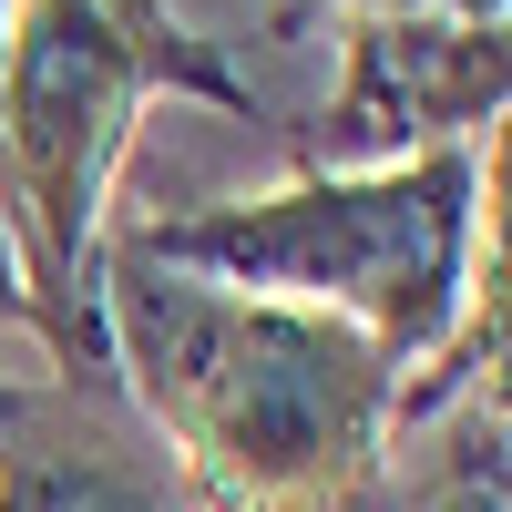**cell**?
<instances>
[{"label":"cell","mask_w":512,"mask_h":512,"mask_svg":"<svg viewBox=\"0 0 512 512\" xmlns=\"http://www.w3.org/2000/svg\"><path fill=\"white\" fill-rule=\"evenodd\" d=\"M512 93L502 21H441V11H359L338 31V93L318 123H297L308 175L410 164L441 144H482Z\"/></svg>","instance_id":"cell-4"},{"label":"cell","mask_w":512,"mask_h":512,"mask_svg":"<svg viewBox=\"0 0 512 512\" xmlns=\"http://www.w3.org/2000/svg\"><path fill=\"white\" fill-rule=\"evenodd\" d=\"M0 41H11V0H0Z\"/></svg>","instance_id":"cell-9"},{"label":"cell","mask_w":512,"mask_h":512,"mask_svg":"<svg viewBox=\"0 0 512 512\" xmlns=\"http://www.w3.org/2000/svg\"><path fill=\"white\" fill-rule=\"evenodd\" d=\"M103 349L134 420L205 512H349L379 482L410 369L369 328L297 297L205 287L103 236Z\"/></svg>","instance_id":"cell-1"},{"label":"cell","mask_w":512,"mask_h":512,"mask_svg":"<svg viewBox=\"0 0 512 512\" xmlns=\"http://www.w3.org/2000/svg\"><path fill=\"white\" fill-rule=\"evenodd\" d=\"M0 318L31 328V277H21V236H11V205H0Z\"/></svg>","instance_id":"cell-7"},{"label":"cell","mask_w":512,"mask_h":512,"mask_svg":"<svg viewBox=\"0 0 512 512\" xmlns=\"http://www.w3.org/2000/svg\"><path fill=\"white\" fill-rule=\"evenodd\" d=\"M246 11L287 31V21H318V11H349V21H359V11H441V21H502V0H246Z\"/></svg>","instance_id":"cell-6"},{"label":"cell","mask_w":512,"mask_h":512,"mask_svg":"<svg viewBox=\"0 0 512 512\" xmlns=\"http://www.w3.org/2000/svg\"><path fill=\"white\" fill-rule=\"evenodd\" d=\"M0 512H205L113 379L31 390L0 441Z\"/></svg>","instance_id":"cell-5"},{"label":"cell","mask_w":512,"mask_h":512,"mask_svg":"<svg viewBox=\"0 0 512 512\" xmlns=\"http://www.w3.org/2000/svg\"><path fill=\"white\" fill-rule=\"evenodd\" d=\"M21 400H31L21 379H0V441H11V420H21Z\"/></svg>","instance_id":"cell-8"},{"label":"cell","mask_w":512,"mask_h":512,"mask_svg":"<svg viewBox=\"0 0 512 512\" xmlns=\"http://www.w3.org/2000/svg\"><path fill=\"white\" fill-rule=\"evenodd\" d=\"M123 246L175 277L297 297L369 328L400 369L441 359L472 318L482 267V144H441L410 164H359V175H297L246 205H195V216L123 226Z\"/></svg>","instance_id":"cell-3"},{"label":"cell","mask_w":512,"mask_h":512,"mask_svg":"<svg viewBox=\"0 0 512 512\" xmlns=\"http://www.w3.org/2000/svg\"><path fill=\"white\" fill-rule=\"evenodd\" d=\"M154 93H195L216 113L267 123V93L195 41L164 0H21L0 41V205L21 236L31 328L52 338L62 379H113L103 349V185L134 113Z\"/></svg>","instance_id":"cell-2"}]
</instances>
